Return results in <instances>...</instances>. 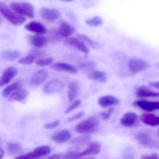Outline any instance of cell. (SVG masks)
Returning <instances> with one entry per match:
<instances>
[{
  "label": "cell",
  "mask_w": 159,
  "mask_h": 159,
  "mask_svg": "<svg viewBox=\"0 0 159 159\" xmlns=\"http://www.w3.org/2000/svg\"><path fill=\"white\" fill-rule=\"evenodd\" d=\"M0 12L2 15L11 24L15 26H20L25 22L26 18L9 8L5 3L0 2Z\"/></svg>",
  "instance_id": "obj_1"
},
{
  "label": "cell",
  "mask_w": 159,
  "mask_h": 159,
  "mask_svg": "<svg viewBox=\"0 0 159 159\" xmlns=\"http://www.w3.org/2000/svg\"><path fill=\"white\" fill-rule=\"evenodd\" d=\"M10 7L15 11L23 16L30 18H33L35 16L34 6L29 2H13L11 3Z\"/></svg>",
  "instance_id": "obj_2"
},
{
  "label": "cell",
  "mask_w": 159,
  "mask_h": 159,
  "mask_svg": "<svg viewBox=\"0 0 159 159\" xmlns=\"http://www.w3.org/2000/svg\"><path fill=\"white\" fill-rule=\"evenodd\" d=\"M99 121L94 117L88 118L76 125L75 130L80 134H86L94 132L98 125Z\"/></svg>",
  "instance_id": "obj_3"
},
{
  "label": "cell",
  "mask_w": 159,
  "mask_h": 159,
  "mask_svg": "<svg viewBox=\"0 0 159 159\" xmlns=\"http://www.w3.org/2000/svg\"><path fill=\"white\" fill-rule=\"evenodd\" d=\"M51 152V149L49 146H40L33 151L16 157V159H36L48 155Z\"/></svg>",
  "instance_id": "obj_4"
},
{
  "label": "cell",
  "mask_w": 159,
  "mask_h": 159,
  "mask_svg": "<svg viewBox=\"0 0 159 159\" xmlns=\"http://www.w3.org/2000/svg\"><path fill=\"white\" fill-rule=\"evenodd\" d=\"M41 17L49 23H53L61 16V13L58 10L50 8H42L40 10Z\"/></svg>",
  "instance_id": "obj_5"
},
{
  "label": "cell",
  "mask_w": 159,
  "mask_h": 159,
  "mask_svg": "<svg viewBox=\"0 0 159 159\" xmlns=\"http://www.w3.org/2000/svg\"><path fill=\"white\" fill-rule=\"evenodd\" d=\"M64 43L66 45L76 48L78 51L85 54L89 53V49L84 43V42L80 39L78 37H68L66 38L64 40Z\"/></svg>",
  "instance_id": "obj_6"
},
{
  "label": "cell",
  "mask_w": 159,
  "mask_h": 159,
  "mask_svg": "<svg viewBox=\"0 0 159 159\" xmlns=\"http://www.w3.org/2000/svg\"><path fill=\"white\" fill-rule=\"evenodd\" d=\"M65 84L61 80L53 79L46 84L43 88V92L46 94H52L61 91Z\"/></svg>",
  "instance_id": "obj_7"
},
{
  "label": "cell",
  "mask_w": 159,
  "mask_h": 159,
  "mask_svg": "<svg viewBox=\"0 0 159 159\" xmlns=\"http://www.w3.org/2000/svg\"><path fill=\"white\" fill-rule=\"evenodd\" d=\"M148 66V62L138 58H132L128 61V67L131 72L134 73H138Z\"/></svg>",
  "instance_id": "obj_8"
},
{
  "label": "cell",
  "mask_w": 159,
  "mask_h": 159,
  "mask_svg": "<svg viewBox=\"0 0 159 159\" xmlns=\"http://www.w3.org/2000/svg\"><path fill=\"white\" fill-rule=\"evenodd\" d=\"M136 139L140 145L146 148H152L156 146L155 141L147 133H138L136 135Z\"/></svg>",
  "instance_id": "obj_9"
},
{
  "label": "cell",
  "mask_w": 159,
  "mask_h": 159,
  "mask_svg": "<svg viewBox=\"0 0 159 159\" xmlns=\"http://www.w3.org/2000/svg\"><path fill=\"white\" fill-rule=\"evenodd\" d=\"M17 73L18 70L15 67L10 66L7 68L3 72L0 80L1 86L8 84L11 80L17 75Z\"/></svg>",
  "instance_id": "obj_10"
},
{
  "label": "cell",
  "mask_w": 159,
  "mask_h": 159,
  "mask_svg": "<svg viewBox=\"0 0 159 159\" xmlns=\"http://www.w3.org/2000/svg\"><path fill=\"white\" fill-rule=\"evenodd\" d=\"M26 30L36 33V34L43 35L47 33V29L43 24L37 21H32L25 26Z\"/></svg>",
  "instance_id": "obj_11"
},
{
  "label": "cell",
  "mask_w": 159,
  "mask_h": 159,
  "mask_svg": "<svg viewBox=\"0 0 159 159\" xmlns=\"http://www.w3.org/2000/svg\"><path fill=\"white\" fill-rule=\"evenodd\" d=\"M138 117L134 112H127L125 113L120 119V122L124 126L132 127L138 122Z\"/></svg>",
  "instance_id": "obj_12"
},
{
  "label": "cell",
  "mask_w": 159,
  "mask_h": 159,
  "mask_svg": "<svg viewBox=\"0 0 159 159\" xmlns=\"http://www.w3.org/2000/svg\"><path fill=\"white\" fill-rule=\"evenodd\" d=\"M49 73L44 70H40L35 72L30 79V84L37 86L43 83L48 78Z\"/></svg>",
  "instance_id": "obj_13"
},
{
  "label": "cell",
  "mask_w": 159,
  "mask_h": 159,
  "mask_svg": "<svg viewBox=\"0 0 159 159\" xmlns=\"http://www.w3.org/2000/svg\"><path fill=\"white\" fill-rule=\"evenodd\" d=\"M58 31L61 37L68 38L74 34L75 29L71 25L65 21H62L59 24Z\"/></svg>",
  "instance_id": "obj_14"
},
{
  "label": "cell",
  "mask_w": 159,
  "mask_h": 159,
  "mask_svg": "<svg viewBox=\"0 0 159 159\" xmlns=\"http://www.w3.org/2000/svg\"><path fill=\"white\" fill-rule=\"evenodd\" d=\"M30 43L36 48L40 49L45 47L48 44V40L43 35L37 34L30 38Z\"/></svg>",
  "instance_id": "obj_15"
},
{
  "label": "cell",
  "mask_w": 159,
  "mask_h": 159,
  "mask_svg": "<svg viewBox=\"0 0 159 159\" xmlns=\"http://www.w3.org/2000/svg\"><path fill=\"white\" fill-rule=\"evenodd\" d=\"M70 138L71 134L69 131L68 130H63L52 135V139L57 144H63L68 141Z\"/></svg>",
  "instance_id": "obj_16"
},
{
  "label": "cell",
  "mask_w": 159,
  "mask_h": 159,
  "mask_svg": "<svg viewBox=\"0 0 159 159\" xmlns=\"http://www.w3.org/2000/svg\"><path fill=\"white\" fill-rule=\"evenodd\" d=\"M51 68L58 71H65L71 74H75L77 72V70L75 67L67 63L57 62L52 65Z\"/></svg>",
  "instance_id": "obj_17"
},
{
  "label": "cell",
  "mask_w": 159,
  "mask_h": 159,
  "mask_svg": "<svg viewBox=\"0 0 159 159\" xmlns=\"http://www.w3.org/2000/svg\"><path fill=\"white\" fill-rule=\"evenodd\" d=\"M98 103L100 107H106L118 105L119 100L113 96L106 95L98 99Z\"/></svg>",
  "instance_id": "obj_18"
},
{
  "label": "cell",
  "mask_w": 159,
  "mask_h": 159,
  "mask_svg": "<svg viewBox=\"0 0 159 159\" xmlns=\"http://www.w3.org/2000/svg\"><path fill=\"white\" fill-rule=\"evenodd\" d=\"M101 148V144L99 142H92L86 149L80 152L81 157L85 155H96L100 152Z\"/></svg>",
  "instance_id": "obj_19"
},
{
  "label": "cell",
  "mask_w": 159,
  "mask_h": 159,
  "mask_svg": "<svg viewBox=\"0 0 159 159\" xmlns=\"http://www.w3.org/2000/svg\"><path fill=\"white\" fill-rule=\"evenodd\" d=\"M134 105L147 111H152L156 110H159V102H149L141 100L135 102Z\"/></svg>",
  "instance_id": "obj_20"
},
{
  "label": "cell",
  "mask_w": 159,
  "mask_h": 159,
  "mask_svg": "<svg viewBox=\"0 0 159 159\" xmlns=\"http://www.w3.org/2000/svg\"><path fill=\"white\" fill-rule=\"evenodd\" d=\"M29 96V92L25 89H18L11 94L9 98V101L23 102Z\"/></svg>",
  "instance_id": "obj_21"
},
{
  "label": "cell",
  "mask_w": 159,
  "mask_h": 159,
  "mask_svg": "<svg viewBox=\"0 0 159 159\" xmlns=\"http://www.w3.org/2000/svg\"><path fill=\"white\" fill-rule=\"evenodd\" d=\"M135 94L139 98H159V93L153 92L144 86L138 88L136 91Z\"/></svg>",
  "instance_id": "obj_22"
},
{
  "label": "cell",
  "mask_w": 159,
  "mask_h": 159,
  "mask_svg": "<svg viewBox=\"0 0 159 159\" xmlns=\"http://www.w3.org/2000/svg\"><path fill=\"white\" fill-rule=\"evenodd\" d=\"M140 120L144 123L151 126H155L159 125V117L153 114H143L140 117Z\"/></svg>",
  "instance_id": "obj_23"
},
{
  "label": "cell",
  "mask_w": 159,
  "mask_h": 159,
  "mask_svg": "<svg viewBox=\"0 0 159 159\" xmlns=\"http://www.w3.org/2000/svg\"><path fill=\"white\" fill-rule=\"evenodd\" d=\"M20 52L17 50H6L2 52L1 57L2 59L6 61H14L20 57Z\"/></svg>",
  "instance_id": "obj_24"
},
{
  "label": "cell",
  "mask_w": 159,
  "mask_h": 159,
  "mask_svg": "<svg viewBox=\"0 0 159 159\" xmlns=\"http://www.w3.org/2000/svg\"><path fill=\"white\" fill-rule=\"evenodd\" d=\"M79 85L77 81H73L69 84L68 97L70 102H72L78 96Z\"/></svg>",
  "instance_id": "obj_25"
},
{
  "label": "cell",
  "mask_w": 159,
  "mask_h": 159,
  "mask_svg": "<svg viewBox=\"0 0 159 159\" xmlns=\"http://www.w3.org/2000/svg\"><path fill=\"white\" fill-rule=\"evenodd\" d=\"M88 77L90 80L98 81L101 83L106 82L107 81V75L103 71L93 70L88 73Z\"/></svg>",
  "instance_id": "obj_26"
},
{
  "label": "cell",
  "mask_w": 159,
  "mask_h": 159,
  "mask_svg": "<svg viewBox=\"0 0 159 159\" xmlns=\"http://www.w3.org/2000/svg\"><path fill=\"white\" fill-rule=\"evenodd\" d=\"M21 86V83L19 82L14 83L10 85H8L2 91V96L4 97H7L14 91H16V90L20 89Z\"/></svg>",
  "instance_id": "obj_27"
},
{
  "label": "cell",
  "mask_w": 159,
  "mask_h": 159,
  "mask_svg": "<svg viewBox=\"0 0 159 159\" xmlns=\"http://www.w3.org/2000/svg\"><path fill=\"white\" fill-rule=\"evenodd\" d=\"M77 37L82 40L84 42L87 43L90 47L94 49H98L100 47V44L98 43L93 40L90 38L83 34H78L77 35Z\"/></svg>",
  "instance_id": "obj_28"
},
{
  "label": "cell",
  "mask_w": 159,
  "mask_h": 159,
  "mask_svg": "<svg viewBox=\"0 0 159 159\" xmlns=\"http://www.w3.org/2000/svg\"><path fill=\"white\" fill-rule=\"evenodd\" d=\"M7 149L10 154L15 155L22 151V147L19 142H10L8 144Z\"/></svg>",
  "instance_id": "obj_29"
},
{
  "label": "cell",
  "mask_w": 159,
  "mask_h": 159,
  "mask_svg": "<svg viewBox=\"0 0 159 159\" xmlns=\"http://www.w3.org/2000/svg\"><path fill=\"white\" fill-rule=\"evenodd\" d=\"M103 22V19L99 16H96L85 21V23L88 25L92 27L99 26L102 25Z\"/></svg>",
  "instance_id": "obj_30"
},
{
  "label": "cell",
  "mask_w": 159,
  "mask_h": 159,
  "mask_svg": "<svg viewBox=\"0 0 159 159\" xmlns=\"http://www.w3.org/2000/svg\"><path fill=\"white\" fill-rule=\"evenodd\" d=\"M95 64L93 61L84 62V63H81L79 66L80 69L84 71H90V72L93 71L95 68Z\"/></svg>",
  "instance_id": "obj_31"
},
{
  "label": "cell",
  "mask_w": 159,
  "mask_h": 159,
  "mask_svg": "<svg viewBox=\"0 0 159 159\" xmlns=\"http://www.w3.org/2000/svg\"><path fill=\"white\" fill-rule=\"evenodd\" d=\"M91 138L90 137L81 136L76 138L74 139L71 141V143L73 145H77V146H82L83 145H85L86 143L89 142Z\"/></svg>",
  "instance_id": "obj_32"
},
{
  "label": "cell",
  "mask_w": 159,
  "mask_h": 159,
  "mask_svg": "<svg viewBox=\"0 0 159 159\" xmlns=\"http://www.w3.org/2000/svg\"><path fill=\"white\" fill-rule=\"evenodd\" d=\"M36 58L37 57L32 52H30L28 55L20 59L18 61V63L22 65H30L33 63Z\"/></svg>",
  "instance_id": "obj_33"
},
{
  "label": "cell",
  "mask_w": 159,
  "mask_h": 159,
  "mask_svg": "<svg viewBox=\"0 0 159 159\" xmlns=\"http://www.w3.org/2000/svg\"><path fill=\"white\" fill-rule=\"evenodd\" d=\"M53 62V58L52 57H48L45 59H39L36 61V65L40 66H46L52 64Z\"/></svg>",
  "instance_id": "obj_34"
},
{
  "label": "cell",
  "mask_w": 159,
  "mask_h": 159,
  "mask_svg": "<svg viewBox=\"0 0 159 159\" xmlns=\"http://www.w3.org/2000/svg\"><path fill=\"white\" fill-rule=\"evenodd\" d=\"M81 101L80 100V99L76 100L72 105H70V106L65 111V113H69V112H71V111H72L80 107V105H81Z\"/></svg>",
  "instance_id": "obj_35"
},
{
  "label": "cell",
  "mask_w": 159,
  "mask_h": 159,
  "mask_svg": "<svg viewBox=\"0 0 159 159\" xmlns=\"http://www.w3.org/2000/svg\"><path fill=\"white\" fill-rule=\"evenodd\" d=\"M60 123V120H56L54 121L51 123L46 124L44 125L45 128L46 129H52L55 128L58 126Z\"/></svg>",
  "instance_id": "obj_36"
},
{
  "label": "cell",
  "mask_w": 159,
  "mask_h": 159,
  "mask_svg": "<svg viewBox=\"0 0 159 159\" xmlns=\"http://www.w3.org/2000/svg\"><path fill=\"white\" fill-rule=\"evenodd\" d=\"M84 112L83 111H80L79 113L76 114V115H74V116H72V117L69 118L67 120L68 122H71L75 120H77V119H80V118H81L84 115Z\"/></svg>",
  "instance_id": "obj_37"
},
{
  "label": "cell",
  "mask_w": 159,
  "mask_h": 159,
  "mask_svg": "<svg viewBox=\"0 0 159 159\" xmlns=\"http://www.w3.org/2000/svg\"><path fill=\"white\" fill-rule=\"evenodd\" d=\"M113 110H114L113 108H111L107 111H104V112H102L101 114V118L104 120H107L112 114Z\"/></svg>",
  "instance_id": "obj_38"
},
{
  "label": "cell",
  "mask_w": 159,
  "mask_h": 159,
  "mask_svg": "<svg viewBox=\"0 0 159 159\" xmlns=\"http://www.w3.org/2000/svg\"><path fill=\"white\" fill-rule=\"evenodd\" d=\"M50 34H51V39H53L54 40H57L61 38V36L59 35L58 30H52V32H51Z\"/></svg>",
  "instance_id": "obj_39"
},
{
  "label": "cell",
  "mask_w": 159,
  "mask_h": 159,
  "mask_svg": "<svg viewBox=\"0 0 159 159\" xmlns=\"http://www.w3.org/2000/svg\"><path fill=\"white\" fill-rule=\"evenodd\" d=\"M141 158L143 159H159V156L158 154L156 153H153L149 155H144L142 156Z\"/></svg>",
  "instance_id": "obj_40"
},
{
  "label": "cell",
  "mask_w": 159,
  "mask_h": 159,
  "mask_svg": "<svg viewBox=\"0 0 159 159\" xmlns=\"http://www.w3.org/2000/svg\"><path fill=\"white\" fill-rule=\"evenodd\" d=\"M48 158H49V159H60V158H62V155H59V154H54V155L48 157Z\"/></svg>",
  "instance_id": "obj_41"
},
{
  "label": "cell",
  "mask_w": 159,
  "mask_h": 159,
  "mask_svg": "<svg viewBox=\"0 0 159 159\" xmlns=\"http://www.w3.org/2000/svg\"><path fill=\"white\" fill-rule=\"evenodd\" d=\"M151 85L159 89V81L153 82L151 83Z\"/></svg>",
  "instance_id": "obj_42"
},
{
  "label": "cell",
  "mask_w": 159,
  "mask_h": 159,
  "mask_svg": "<svg viewBox=\"0 0 159 159\" xmlns=\"http://www.w3.org/2000/svg\"><path fill=\"white\" fill-rule=\"evenodd\" d=\"M4 151L2 149V148H0V159H1L4 155Z\"/></svg>",
  "instance_id": "obj_43"
},
{
  "label": "cell",
  "mask_w": 159,
  "mask_h": 159,
  "mask_svg": "<svg viewBox=\"0 0 159 159\" xmlns=\"http://www.w3.org/2000/svg\"><path fill=\"white\" fill-rule=\"evenodd\" d=\"M62 1H65L70 2L72 1L73 0H62Z\"/></svg>",
  "instance_id": "obj_44"
},
{
  "label": "cell",
  "mask_w": 159,
  "mask_h": 159,
  "mask_svg": "<svg viewBox=\"0 0 159 159\" xmlns=\"http://www.w3.org/2000/svg\"></svg>",
  "instance_id": "obj_45"
}]
</instances>
